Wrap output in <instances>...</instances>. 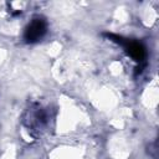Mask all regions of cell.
Here are the masks:
<instances>
[{
	"mask_svg": "<svg viewBox=\"0 0 159 159\" xmlns=\"http://www.w3.org/2000/svg\"><path fill=\"white\" fill-rule=\"evenodd\" d=\"M107 36L112 40V41H116L118 42L119 45H122L125 50V52L137 62H143L147 57V52H145V48L144 46L138 42V41H133V40H129V39H123L118 35H112V34H107Z\"/></svg>",
	"mask_w": 159,
	"mask_h": 159,
	"instance_id": "obj_1",
	"label": "cell"
},
{
	"mask_svg": "<svg viewBox=\"0 0 159 159\" xmlns=\"http://www.w3.org/2000/svg\"><path fill=\"white\" fill-rule=\"evenodd\" d=\"M46 30H47V25H46V21L43 19H40V17H36L34 19L25 29V32H24V39L26 42L29 43H34V42H37L40 39L43 37V35L46 34Z\"/></svg>",
	"mask_w": 159,
	"mask_h": 159,
	"instance_id": "obj_2",
	"label": "cell"
}]
</instances>
